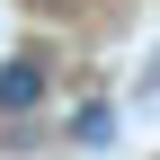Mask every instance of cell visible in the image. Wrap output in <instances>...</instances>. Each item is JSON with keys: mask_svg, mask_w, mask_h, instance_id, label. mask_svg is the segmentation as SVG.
I'll return each instance as SVG.
<instances>
[{"mask_svg": "<svg viewBox=\"0 0 160 160\" xmlns=\"http://www.w3.org/2000/svg\"><path fill=\"white\" fill-rule=\"evenodd\" d=\"M36 98H45V62H36V53H18V62H0V116H27Z\"/></svg>", "mask_w": 160, "mask_h": 160, "instance_id": "6da1fadb", "label": "cell"}, {"mask_svg": "<svg viewBox=\"0 0 160 160\" xmlns=\"http://www.w3.org/2000/svg\"><path fill=\"white\" fill-rule=\"evenodd\" d=\"M45 9H53V0H45Z\"/></svg>", "mask_w": 160, "mask_h": 160, "instance_id": "7a4b0ae2", "label": "cell"}]
</instances>
